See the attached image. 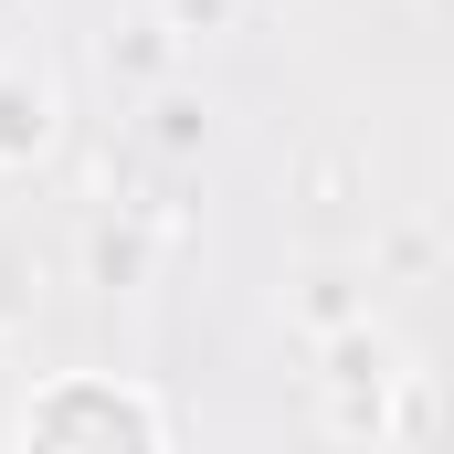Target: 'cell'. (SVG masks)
<instances>
[{
  "label": "cell",
  "instance_id": "obj_1",
  "mask_svg": "<svg viewBox=\"0 0 454 454\" xmlns=\"http://www.w3.org/2000/svg\"><path fill=\"white\" fill-rule=\"evenodd\" d=\"M53 127H64V96H53L43 74H0V169L43 159V148H53Z\"/></svg>",
  "mask_w": 454,
  "mask_h": 454
},
{
  "label": "cell",
  "instance_id": "obj_2",
  "mask_svg": "<svg viewBox=\"0 0 454 454\" xmlns=\"http://www.w3.org/2000/svg\"><path fill=\"white\" fill-rule=\"evenodd\" d=\"M106 64H116V74H137V85H159V74L180 64V43H169V21H159V11H137L127 32H106Z\"/></svg>",
  "mask_w": 454,
  "mask_h": 454
},
{
  "label": "cell",
  "instance_id": "obj_3",
  "mask_svg": "<svg viewBox=\"0 0 454 454\" xmlns=\"http://www.w3.org/2000/svg\"><path fill=\"white\" fill-rule=\"evenodd\" d=\"M359 307H370V296H359V275H307L296 328H307V339H348V328H359Z\"/></svg>",
  "mask_w": 454,
  "mask_h": 454
},
{
  "label": "cell",
  "instance_id": "obj_4",
  "mask_svg": "<svg viewBox=\"0 0 454 454\" xmlns=\"http://www.w3.org/2000/svg\"><path fill=\"white\" fill-rule=\"evenodd\" d=\"M359 380H402V359H391V339H370V328H348V339H328V370H317V391H359Z\"/></svg>",
  "mask_w": 454,
  "mask_h": 454
},
{
  "label": "cell",
  "instance_id": "obj_5",
  "mask_svg": "<svg viewBox=\"0 0 454 454\" xmlns=\"http://www.w3.org/2000/svg\"><path fill=\"white\" fill-rule=\"evenodd\" d=\"M328 434H339V444H380V434H391V380L328 391Z\"/></svg>",
  "mask_w": 454,
  "mask_h": 454
},
{
  "label": "cell",
  "instance_id": "obj_6",
  "mask_svg": "<svg viewBox=\"0 0 454 454\" xmlns=\"http://www.w3.org/2000/svg\"><path fill=\"white\" fill-rule=\"evenodd\" d=\"M159 21H169V43L191 53V43H223L232 21H243V0H148Z\"/></svg>",
  "mask_w": 454,
  "mask_h": 454
},
{
  "label": "cell",
  "instance_id": "obj_7",
  "mask_svg": "<svg viewBox=\"0 0 454 454\" xmlns=\"http://www.w3.org/2000/svg\"><path fill=\"white\" fill-rule=\"evenodd\" d=\"M85 264H96V286H137V275H148V232H137V223H106L96 243H85Z\"/></svg>",
  "mask_w": 454,
  "mask_h": 454
},
{
  "label": "cell",
  "instance_id": "obj_8",
  "mask_svg": "<svg viewBox=\"0 0 454 454\" xmlns=\"http://www.w3.org/2000/svg\"><path fill=\"white\" fill-rule=\"evenodd\" d=\"M148 137H159V148H201V137H212V116L191 106V96H159V106H148Z\"/></svg>",
  "mask_w": 454,
  "mask_h": 454
},
{
  "label": "cell",
  "instance_id": "obj_9",
  "mask_svg": "<svg viewBox=\"0 0 454 454\" xmlns=\"http://www.w3.org/2000/svg\"><path fill=\"white\" fill-rule=\"evenodd\" d=\"M444 11H454V0H444Z\"/></svg>",
  "mask_w": 454,
  "mask_h": 454
}]
</instances>
